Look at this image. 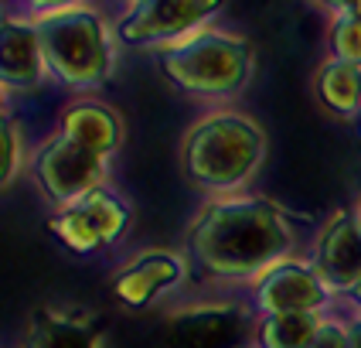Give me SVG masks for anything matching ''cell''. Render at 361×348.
Instances as JSON below:
<instances>
[{
	"label": "cell",
	"instance_id": "cell-1",
	"mask_svg": "<svg viewBox=\"0 0 361 348\" xmlns=\"http://www.w3.org/2000/svg\"><path fill=\"white\" fill-rule=\"evenodd\" d=\"M290 249L293 229L286 212L256 195H221L188 229V256L212 277H259L283 263Z\"/></svg>",
	"mask_w": 361,
	"mask_h": 348
},
{
	"label": "cell",
	"instance_id": "cell-2",
	"mask_svg": "<svg viewBox=\"0 0 361 348\" xmlns=\"http://www.w3.org/2000/svg\"><path fill=\"white\" fill-rule=\"evenodd\" d=\"M266 161V130L235 109H215L188 126L180 140L184 181L208 195H232Z\"/></svg>",
	"mask_w": 361,
	"mask_h": 348
},
{
	"label": "cell",
	"instance_id": "cell-3",
	"mask_svg": "<svg viewBox=\"0 0 361 348\" xmlns=\"http://www.w3.org/2000/svg\"><path fill=\"white\" fill-rule=\"evenodd\" d=\"M157 65L164 79L184 96L232 100L252 79L256 52L242 35L201 28L167 48H157Z\"/></svg>",
	"mask_w": 361,
	"mask_h": 348
},
{
	"label": "cell",
	"instance_id": "cell-4",
	"mask_svg": "<svg viewBox=\"0 0 361 348\" xmlns=\"http://www.w3.org/2000/svg\"><path fill=\"white\" fill-rule=\"evenodd\" d=\"M48 76L65 89L89 92L109 79L116 31L92 7H68L35 18Z\"/></svg>",
	"mask_w": 361,
	"mask_h": 348
},
{
	"label": "cell",
	"instance_id": "cell-5",
	"mask_svg": "<svg viewBox=\"0 0 361 348\" xmlns=\"http://www.w3.org/2000/svg\"><path fill=\"white\" fill-rule=\"evenodd\" d=\"M221 7L225 0H130L113 31L130 48H167L201 31Z\"/></svg>",
	"mask_w": 361,
	"mask_h": 348
},
{
	"label": "cell",
	"instance_id": "cell-6",
	"mask_svg": "<svg viewBox=\"0 0 361 348\" xmlns=\"http://www.w3.org/2000/svg\"><path fill=\"white\" fill-rule=\"evenodd\" d=\"M31 167H35V178H38L44 198L55 202L59 208L102 188V178H106V157L65 133H55L41 143Z\"/></svg>",
	"mask_w": 361,
	"mask_h": 348
},
{
	"label": "cell",
	"instance_id": "cell-7",
	"mask_svg": "<svg viewBox=\"0 0 361 348\" xmlns=\"http://www.w3.org/2000/svg\"><path fill=\"white\" fill-rule=\"evenodd\" d=\"M133 219L130 205L123 202L120 195L96 188L89 195H82L79 202L59 208V215L51 219V232L65 249L72 253H96L102 246L116 243L126 225Z\"/></svg>",
	"mask_w": 361,
	"mask_h": 348
},
{
	"label": "cell",
	"instance_id": "cell-8",
	"mask_svg": "<svg viewBox=\"0 0 361 348\" xmlns=\"http://www.w3.org/2000/svg\"><path fill=\"white\" fill-rule=\"evenodd\" d=\"M256 311L269 314H317V307L327 301V284L314 266L283 260L256 277L252 290Z\"/></svg>",
	"mask_w": 361,
	"mask_h": 348
},
{
	"label": "cell",
	"instance_id": "cell-9",
	"mask_svg": "<svg viewBox=\"0 0 361 348\" xmlns=\"http://www.w3.org/2000/svg\"><path fill=\"white\" fill-rule=\"evenodd\" d=\"M314 270L331 290H355L361 284V215L334 212L314 243Z\"/></svg>",
	"mask_w": 361,
	"mask_h": 348
},
{
	"label": "cell",
	"instance_id": "cell-10",
	"mask_svg": "<svg viewBox=\"0 0 361 348\" xmlns=\"http://www.w3.org/2000/svg\"><path fill=\"white\" fill-rule=\"evenodd\" d=\"M245 314L235 304H204L174 314L164 335L171 348H235Z\"/></svg>",
	"mask_w": 361,
	"mask_h": 348
},
{
	"label": "cell",
	"instance_id": "cell-11",
	"mask_svg": "<svg viewBox=\"0 0 361 348\" xmlns=\"http://www.w3.org/2000/svg\"><path fill=\"white\" fill-rule=\"evenodd\" d=\"M0 48H4L0 76H4V89L7 92H27L48 76L35 20L7 18L4 31H0Z\"/></svg>",
	"mask_w": 361,
	"mask_h": 348
},
{
	"label": "cell",
	"instance_id": "cell-12",
	"mask_svg": "<svg viewBox=\"0 0 361 348\" xmlns=\"http://www.w3.org/2000/svg\"><path fill=\"white\" fill-rule=\"evenodd\" d=\"M180 280H184V260L174 253H164V249H150V253H140L137 260H130L116 273L113 294L126 307H143L157 294L178 287Z\"/></svg>",
	"mask_w": 361,
	"mask_h": 348
},
{
	"label": "cell",
	"instance_id": "cell-13",
	"mask_svg": "<svg viewBox=\"0 0 361 348\" xmlns=\"http://www.w3.org/2000/svg\"><path fill=\"white\" fill-rule=\"evenodd\" d=\"M59 126L65 137L79 140L82 147L96 150L102 157L116 154L123 143V120L120 113L102 100H92V96H79V100L65 102L59 116Z\"/></svg>",
	"mask_w": 361,
	"mask_h": 348
},
{
	"label": "cell",
	"instance_id": "cell-14",
	"mask_svg": "<svg viewBox=\"0 0 361 348\" xmlns=\"http://www.w3.org/2000/svg\"><path fill=\"white\" fill-rule=\"evenodd\" d=\"M20 348H102L96 318L79 311H55L41 307L31 318Z\"/></svg>",
	"mask_w": 361,
	"mask_h": 348
},
{
	"label": "cell",
	"instance_id": "cell-15",
	"mask_svg": "<svg viewBox=\"0 0 361 348\" xmlns=\"http://www.w3.org/2000/svg\"><path fill=\"white\" fill-rule=\"evenodd\" d=\"M314 96L338 120L361 116V68L348 61H324L314 76Z\"/></svg>",
	"mask_w": 361,
	"mask_h": 348
},
{
	"label": "cell",
	"instance_id": "cell-16",
	"mask_svg": "<svg viewBox=\"0 0 361 348\" xmlns=\"http://www.w3.org/2000/svg\"><path fill=\"white\" fill-rule=\"evenodd\" d=\"M321 328L317 314H269L259 325L262 348H310Z\"/></svg>",
	"mask_w": 361,
	"mask_h": 348
},
{
	"label": "cell",
	"instance_id": "cell-17",
	"mask_svg": "<svg viewBox=\"0 0 361 348\" xmlns=\"http://www.w3.org/2000/svg\"><path fill=\"white\" fill-rule=\"evenodd\" d=\"M327 44H331V59L348 61L361 68V14H334L327 28Z\"/></svg>",
	"mask_w": 361,
	"mask_h": 348
},
{
	"label": "cell",
	"instance_id": "cell-18",
	"mask_svg": "<svg viewBox=\"0 0 361 348\" xmlns=\"http://www.w3.org/2000/svg\"><path fill=\"white\" fill-rule=\"evenodd\" d=\"M0 143H4V171H0V181H4V188H11V181L18 178L20 164H24V133H20L18 120H4Z\"/></svg>",
	"mask_w": 361,
	"mask_h": 348
},
{
	"label": "cell",
	"instance_id": "cell-19",
	"mask_svg": "<svg viewBox=\"0 0 361 348\" xmlns=\"http://www.w3.org/2000/svg\"><path fill=\"white\" fill-rule=\"evenodd\" d=\"M310 348H348V331L341 325H334V321H321Z\"/></svg>",
	"mask_w": 361,
	"mask_h": 348
},
{
	"label": "cell",
	"instance_id": "cell-20",
	"mask_svg": "<svg viewBox=\"0 0 361 348\" xmlns=\"http://www.w3.org/2000/svg\"><path fill=\"white\" fill-rule=\"evenodd\" d=\"M35 14H55V11H68V7H79V0H24Z\"/></svg>",
	"mask_w": 361,
	"mask_h": 348
},
{
	"label": "cell",
	"instance_id": "cell-21",
	"mask_svg": "<svg viewBox=\"0 0 361 348\" xmlns=\"http://www.w3.org/2000/svg\"><path fill=\"white\" fill-rule=\"evenodd\" d=\"M317 4H324L331 14H348V11L361 14V0H317Z\"/></svg>",
	"mask_w": 361,
	"mask_h": 348
},
{
	"label": "cell",
	"instance_id": "cell-22",
	"mask_svg": "<svg viewBox=\"0 0 361 348\" xmlns=\"http://www.w3.org/2000/svg\"><path fill=\"white\" fill-rule=\"evenodd\" d=\"M348 348H361V318L351 321V328H348Z\"/></svg>",
	"mask_w": 361,
	"mask_h": 348
},
{
	"label": "cell",
	"instance_id": "cell-23",
	"mask_svg": "<svg viewBox=\"0 0 361 348\" xmlns=\"http://www.w3.org/2000/svg\"><path fill=\"white\" fill-rule=\"evenodd\" d=\"M351 294H355V301H358V304H361V284L355 287V290H351Z\"/></svg>",
	"mask_w": 361,
	"mask_h": 348
},
{
	"label": "cell",
	"instance_id": "cell-24",
	"mask_svg": "<svg viewBox=\"0 0 361 348\" xmlns=\"http://www.w3.org/2000/svg\"><path fill=\"white\" fill-rule=\"evenodd\" d=\"M358 215H361V205H358Z\"/></svg>",
	"mask_w": 361,
	"mask_h": 348
},
{
	"label": "cell",
	"instance_id": "cell-25",
	"mask_svg": "<svg viewBox=\"0 0 361 348\" xmlns=\"http://www.w3.org/2000/svg\"><path fill=\"white\" fill-rule=\"evenodd\" d=\"M358 126H361V116H358Z\"/></svg>",
	"mask_w": 361,
	"mask_h": 348
}]
</instances>
